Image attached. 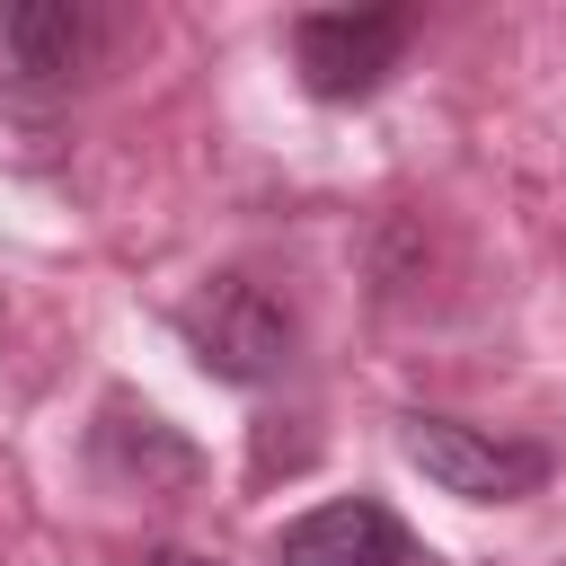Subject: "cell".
<instances>
[{"mask_svg":"<svg viewBox=\"0 0 566 566\" xmlns=\"http://www.w3.org/2000/svg\"><path fill=\"white\" fill-rule=\"evenodd\" d=\"M177 336H186L195 363L221 371V380H274L283 354H292L283 301H274L265 283H248V274H212L203 292H186V301H177Z\"/></svg>","mask_w":566,"mask_h":566,"instance_id":"obj_1","label":"cell"},{"mask_svg":"<svg viewBox=\"0 0 566 566\" xmlns=\"http://www.w3.org/2000/svg\"><path fill=\"white\" fill-rule=\"evenodd\" d=\"M150 566H212V557H195V548H159Z\"/></svg>","mask_w":566,"mask_h":566,"instance_id":"obj_6","label":"cell"},{"mask_svg":"<svg viewBox=\"0 0 566 566\" xmlns=\"http://www.w3.org/2000/svg\"><path fill=\"white\" fill-rule=\"evenodd\" d=\"M80 53H88V9H71V0H18V9H0V62L18 80H35V88L71 80Z\"/></svg>","mask_w":566,"mask_h":566,"instance_id":"obj_5","label":"cell"},{"mask_svg":"<svg viewBox=\"0 0 566 566\" xmlns=\"http://www.w3.org/2000/svg\"><path fill=\"white\" fill-rule=\"evenodd\" d=\"M274 566H416V539L398 531V513H389V504L345 495V504H318V513L283 522Z\"/></svg>","mask_w":566,"mask_h":566,"instance_id":"obj_4","label":"cell"},{"mask_svg":"<svg viewBox=\"0 0 566 566\" xmlns=\"http://www.w3.org/2000/svg\"><path fill=\"white\" fill-rule=\"evenodd\" d=\"M407 35H416L407 9H310V18H292L301 88H310V97H336V106H345V97H371V88L398 71Z\"/></svg>","mask_w":566,"mask_h":566,"instance_id":"obj_2","label":"cell"},{"mask_svg":"<svg viewBox=\"0 0 566 566\" xmlns=\"http://www.w3.org/2000/svg\"><path fill=\"white\" fill-rule=\"evenodd\" d=\"M398 442L442 495H469V504H513V495H531L548 478L539 442H513V433H486V424H451V416H407Z\"/></svg>","mask_w":566,"mask_h":566,"instance_id":"obj_3","label":"cell"}]
</instances>
